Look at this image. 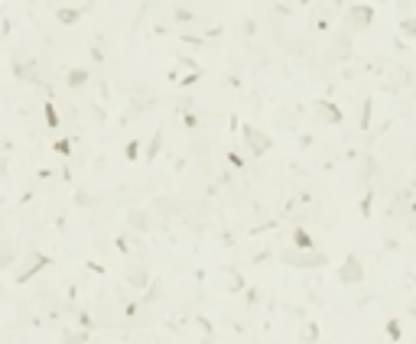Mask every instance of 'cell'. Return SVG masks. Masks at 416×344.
I'll return each mask as SVG.
<instances>
[{"label":"cell","mask_w":416,"mask_h":344,"mask_svg":"<svg viewBox=\"0 0 416 344\" xmlns=\"http://www.w3.org/2000/svg\"><path fill=\"white\" fill-rule=\"evenodd\" d=\"M127 283L140 289V286H146V283H150V273H146V270H134V273L127 276Z\"/></svg>","instance_id":"obj_12"},{"label":"cell","mask_w":416,"mask_h":344,"mask_svg":"<svg viewBox=\"0 0 416 344\" xmlns=\"http://www.w3.org/2000/svg\"><path fill=\"white\" fill-rule=\"evenodd\" d=\"M159 146H163V134H156V137L150 140V146H146V156H143V162H153V159H156Z\"/></svg>","instance_id":"obj_11"},{"label":"cell","mask_w":416,"mask_h":344,"mask_svg":"<svg viewBox=\"0 0 416 344\" xmlns=\"http://www.w3.org/2000/svg\"><path fill=\"white\" fill-rule=\"evenodd\" d=\"M85 341H88V334H85V331H72V328L62 331V344H85Z\"/></svg>","instance_id":"obj_13"},{"label":"cell","mask_w":416,"mask_h":344,"mask_svg":"<svg viewBox=\"0 0 416 344\" xmlns=\"http://www.w3.org/2000/svg\"><path fill=\"white\" fill-rule=\"evenodd\" d=\"M367 111H371V101H364V114H361V127H367V123H371V114H367Z\"/></svg>","instance_id":"obj_24"},{"label":"cell","mask_w":416,"mask_h":344,"mask_svg":"<svg viewBox=\"0 0 416 344\" xmlns=\"http://www.w3.org/2000/svg\"><path fill=\"white\" fill-rule=\"evenodd\" d=\"M400 26H403V33H406V36H416V17H406L403 23H400Z\"/></svg>","instance_id":"obj_17"},{"label":"cell","mask_w":416,"mask_h":344,"mask_svg":"<svg viewBox=\"0 0 416 344\" xmlns=\"http://www.w3.org/2000/svg\"><path fill=\"white\" fill-rule=\"evenodd\" d=\"M400 334H403V331H400V322L390 318V322H387V338H390V341H400Z\"/></svg>","instance_id":"obj_15"},{"label":"cell","mask_w":416,"mask_h":344,"mask_svg":"<svg viewBox=\"0 0 416 344\" xmlns=\"http://www.w3.org/2000/svg\"><path fill=\"white\" fill-rule=\"evenodd\" d=\"M225 289H228V292H241V289H244V276L237 270H225Z\"/></svg>","instance_id":"obj_7"},{"label":"cell","mask_w":416,"mask_h":344,"mask_svg":"<svg viewBox=\"0 0 416 344\" xmlns=\"http://www.w3.org/2000/svg\"><path fill=\"white\" fill-rule=\"evenodd\" d=\"M348 20H351V26H367V23L374 20V7L371 4H358V7H351V13H348Z\"/></svg>","instance_id":"obj_6"},{"label":"cell","mask_w":416,"mask_h":344,"mask_svg":"<svg viewBox=\"0 0 416 344\" xmlns=\"http://www.w3.org/2000/svg\"><path fill=\"white\" fill-rule=\"evenodd\" d=\"M65 81H68V88H81V84H88V72L85 68H72Z\"/></svg>","instance_id":"obj_10"},{"label":"cell","mask_w":416,"mask_h":344,"mask_svg":"<svg viewBox=\"0 0 416 344\" xmlns=\"http://www.w3.org/2000/svg\"><path fill=\"white\" fill-rule=\"evenodd\" d=\"M56 153L68 156V153H72V143H68V140H59V143H56Z\"/></svg>","instance_id":"obj_22"},{"label":"cell","mask_w":416,"mask_h":344,"mask_svg":"<svg viewBox=\"0 0 416 344\" xmlns=\"http://www.w3.org/2000/svg\"><path fill=\"white\" fill-rule=\"evenodd\" d=\"M312 111L319 114L325 123H338V120H342V107L332 104V101H322V98H319V101H312Z\"/></svg>","instance_id":"obj_5"},{"label":"cell","mask_w":416,"mask_h":344,"mask_svg":"<svg viewBox=\"0 0 416 344\" xmlns=\"http://www.w3.org/2000/svg\"><path fill=\"white\" fill-rule=\"evenodd\" d=\"M56 17L62 20V23H68V26H72V23H78V20H81V10H75V7H59V10H56Z\"/></svg>","instance_id":"obj_8"},{"label":"cell","mask_w":416,"mask_h":344,"mask_svg":"<svg viewBox=\"0 0 416 344\" xmlns=\"http://www.w3.org/2000/svg\"><path fill=\"white\" fill-rule=\"evenodd\" d=\"M124 156H127V159H137V156H140V143H137V140H130L127 150H124Z\"/></svg>","instance_id":"obj_16"},{"label":"cell","mask_w":416,"mask_h":344,"mask_svg":"<svg viewBox=\"0 0 416 344\" xmlns=\"http://www.w3.org/2000/svg\"><path fill=\"white\" fill-rule=\"evenodd\" d=\"M228 162H231V166H234V169H241V166H244V159H241V153H234V150H231V153H228Z\"/></svg>","instance_id":"obj_21"},{"label":"cell","mask_w":416,"mask_h":344,"mask_svg":"<svg viewBox=\"0 0 416 344\" xmlns=\"http://www.w3.org/2000/svg\"><path fill=\"white\" fill-rule=\"evenodd\" d=\"M173 17H176V20H179V23H182V20H192V10H186V7H179V10H176V13H173Z\"/></svg>","instance_id":"obj_23"},{"label":"cell","mask_w":416,"mask_h":344,"mask_svg":"<svg viewBox=\"0 0 416 344\" xmlns=\"http://www.w3.org/2000/svg\"><path fill=\"white\" fill-rule=\"evenodd\" d=\"M338 283H348V286H354V283H364V263L358 260V256H345V263L338 267Z\"/></svg>","instance_id":"obj_1"},{"label":"cell","mask_w":416,"mask_h":344,"mask_svg":"<svg viewBox=\"0 0 416 344\" xmlns=\"http://www.w3.org/2000/svg\"><path fill=\"white\" fill-rule=\"evenodd\" d=\"M46 123H49V127H56V123H59V114H56V107H52V104H46Z\"/></svg>","instance_id":"obj_18"},{"label":"cell","mask_w":416,"mask_h":344,"mask_svg":"<svg viewBox=\"0 0 416 344\" xmlns=\"http://www.w3.org/2000/svg\"><path fill=\"white\" fill-rule=\"evenodd\" d=\"M244 140H247V150L254 156H264V153H270V146H273V140L264 134V130H257V127H251V123H244Z\"/></svg>","instance_id":"obj_3"},{"label":"cell","mask_w":416,"mask_h":344,"mask_svg":"<svg viewBox=\"0 0 416 344\" xmlns=\"http://www.w3.org/2000/svg\"><path fill=\"white\" fill-rule=\"evenodd\" d=\"M283 263H289V267H325L328 256H325V253H315V250H306V253L283 250Z\"/></svg>","instance_id":"obj_2"},{"label":"cell","mask_w":416,"mask_h":344,"mask_svg":"<svg viewBox=\"0 0 416 344\" xmlns=\"http://www.w3.org/2000/svg\"><path fill=\"white\" fill-rule=\"evenodd\" d=\"M371 201H374V192H367V195H364V201H361V214H364V218L371 214Z\"/></svg>","instance_id":"obj_20"},{"label":"cell","mask_w":416,"mask_h":344,"mask_svg":"<svg viewBox=\"0 0 416 344\" xmlns=\"http://www.w3.org/2000/svg\"><path fill=\"white\" fill-rule=\"evenodd\" d=\"M130 221H134L140 231H146V214H143V211H134V214H130Z\"/></svg>","instance_id":"obj_19"},{"label":"cell","mask_w":416,"mask_h":344,"mask_svg":"<svg viewBox=\"0 0 416 344\" xmlns=\"http://www.w3.org/2000/svg\"><path fill=\"white\" fill-rule=\"evenodd\" d=\"M299 338H303V341H315V338H319V325H315V322L303 325V331H299Z\"/></svg>","instance_id":"obj_14"},{"label":"cell","mask_w":416,"mask_h":344,"mask_svg":"<svg viewBox=\"0 0 416 344\" xmlns=\"http://www.w3.org/2000/svg\"><path fill=\"white\" fill-rule=\"evenodd\" d=\"M293 244H296L299 250H312V237H309V231H306V228H296V231H293Z\"/></svg>","instance_id":"obj_9"},{"label":"cell","mask_w":416,"mask_h":344,"mask_svg":"<svg viewBox=\"0 0 416 344\" xmlns=\"http://www.w3.org/2000/svg\"><path fill=\"white\" fill-rule=\"evenodd\" d=\"M49 256H46V253H29V260L26 263H23V270L17 273V283H26V279L29 276H36V273H39L43 267H49Z\"/></svg>","instance_id":"obj_4"}]
</instances>
